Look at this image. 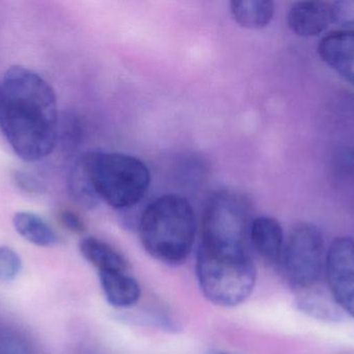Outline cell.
Masks as SVG:
<instances>
[{
	"mask_svg": "<svg viewBox=\"0 0 354 354\" xmlns=\"http://www.w3.org/2000/svg\"><path fill=\"white\" fill-rule=\"evenodd\" d=\"M333 23L343 29H354V0L333 2Z\"/></svg>",
	"mask_w": 354,
	"mask_h": 354,
	"instance_id": "18",
	"label": "cell"
},
{
	"mask_svg": "<svg viewBox=\"0 0 354 354\" xmlns=\"http://www.w3.org/2000/svg\"><path fill=\"white\" fill-rule=\"evenodd\" d=\"M99 278L104 295L112 307L129 309L140 299V285L128 272H99Z\"/></svg>",
	"mask_w": 354,
	"mask_h": 354,
	"instance_id": "11",
	"label": "cell"
},
{
	"mask_svg": "<svg viewBox=\"0 0 354 354\" xmlns=\"http://www.w3.org/2000/svg\"><path fill=\"white\" fill-rule=\"evenodd\" d=\"M195 234V212L191 203L174 193L149 204L139 222V235L145 251L167 265H179L187 259Z\"/></svg>",
	"mask_w": 354,
	"mask_h": 354,
	"instance_id": "2",
	"label": "cell"
},
{
	"mask_svg": "<svg viewBox=\"0 0 354 354\" xmlns=\"http://www.w3.org/2000/svg\"><path fill=\"white\" fill-rule=\"evenodd\" d=\"M198 284L204 297L218 307L245 303L257 280L255 264L245 253H225L199 247L196 261Z\"/></svg>",
	"mask_w": 354,
	"mask_h": 354,
	"instance_id": "4",
	"label": "cell"
},
{
	"mask_svg": "<svg viewBox=\"0 0 354 354\" xmlns=\"http://www.w3.org/2000/svg\"><path fill=\"white\" fill-rule=\"evenodd\" d=\"M15 230L22 238L37 247H50L58 242L54 229L37 214L22 211L12 218Z\"/></svg>",
	"mask_w": 354,
	"mask_h": 354,
	"instance_id": "14",
	"label": "cell"
},
{
	"mask_svg": "<svg viewBox=\"0 0 354 354\" xmlns=\"http://www.w3.org/2000/svg\"><path fill=\"white\" fill-rule=\"evenodd\" d=\"M79 160L95 197L115 209H127L140 203L151 186L149 168L135 156L89 152Z\"/></svg>",
	"mask_w": 354,
	"mask_h": 354,
	"instance_id": "3",
	"label": "cell"
},
{
	"mask_svg": "<svg viewBox=\"0 0 354 354\" xmlns=\"http://www.w3.org/2000/svg\"><path fill=\"white\" fill-rule=\"evenodd\" d=\"M316 287L297 291L295 306L297 309L305 315L319 321L328 324L342 321L345 313L339 307L332 294H326Z\"/></svg>",
	"mask_w": 354,
	"mask_h": 354,
	"instance_id": "12",
	"label": "cell"
},
{
	"mask_svg": "<svg viewBox=\"0 0 354 354\" xmlns=\"http://www.w3.org/2000/svg\"><path fill=\"white\" fill-rule=\"evenodd\" d=\"M22 269L18 254L8 247H0V280H15Z\"/></svg>",
	"mask_w": 354,
	"mask_h": 354,
	"instance_id": "16",
	"label": "cell"
},
{
	"mask_svg": "<svg viewBox=\"0 0 354 354\" xmlns=\"http://www.w3.org/2000/svg\"><path fill=\"white\" fill-rule=\"evenodd\" d=\"M326 242L315 224L301 222L289 233L281 263L287 280L295 291L317 286L326 272Z\"/></svg>",
	"mask_w": 354,
	"mask_h": 354,
	"instance_id": "6",
	"label": "cell"
},
{
	"mask_svg": "<svg viewBox=\"0 0 354 354\" xmlns=\"http://www.w3.org/2000/svg\"><path fill=\"white\" fill-rule=\"evenodd\" d=\"M230 12L237 24L243 28H264L274 18V3L270 0H233Z\"/></svg>",
	"mask_w": 354,
	"mask_h": 354,
	"instance_id": "15",
	"label": "cell"
},
{
	"mask_svg": "<svg viewBox=\"0 0 354 354\" xmlns=\"http://www.w3.org/2000/svg\"><path fill=\"white\" fill-rule=\"evenodd\" d=\"M250 239L252 245L264 261L270 264L281 262L284 249V233L282 226L276 218L258 216L250 226Z\"/></svg>",
	"mask_w": 354,
	"mask_h": 354,
	"instance_id": "10",
	"label": "cell"
},
{
	"mask_svg": "<svg viewBox=\"0 0 354 354\" xmlns=\"http://www.w3.org/2000/svg\"><path fill=\"white\" fill-rule=\"evenodd\" d=\"M81 255L99 272H128V261L113 247L97 237H85L79 245Z\"/></svg>",
	"mask_w": 354,
	"mask_h": 354,
	"instance_id": "13",
	"label": "cell"
},
{
	"mask_svg": "<svg viewBox=\"0 0 354 354\" xmlns=\"http://www.w3.org/2000/svg\"><path fill=\"white\" fill-rule=\"evenodd\" d=\"M204 354H232L227 353V351H218V349H210V351H206Z\"/></svg>",
	"mask_w": 354,
	"mask_h": 354,
	"instance_id": "21",
	"label": "cell"
},
{
	"mask_svg": "<svg viewBox=\"0 0 354 354\" xmlns=\"http://www.w3.org/2000/svg\"><path fill=\"white\" fill-rule=\"evenodd\" d=\"M326 274L330 294L354 319V241L338 237L326 253Z\"/></svg>",
	"mask_w": 354,
	"mask_h": 354,
	"instance_id": "7",
	"label": "cell"
},
{
	"mask_svg": "<svg viewBox=\"0 0 354 354\" xmlns=\"http://www.w3.org/2000/svg\"><path fill=\"white\" fill-rule=\"evenodd\" d=\"M59 218L62 226L70 232L74 233V234H82L86 230V227H85L82 218L75 212L71 211V210L62 211L60 213Z\"/></svg>",
	"mask_w": 354,
	"mask_h": 354,
	"instance_id": "19",
	"label": "cell"
},
{
	"mask_svg": "<svg viewBox=\"0 0 354 354\" xmlns=\"http://www.w3.org/2000/svg\"><path fill=\"white\" fill-rule=\"evenodd\" d=\"M15 180L20 188L27 193H39L44 191L43 184L41 181L37 180L32 175L24 172H17L15 174Z\"/></svg>",
	"mask_w": 354,
	"mask_h": 354,
	"instance_id": "20",
	"label": "cell"
},
{
	"mask_svg": "<svg viewBox=\"0 0 354 354\" xmlns=\"http://www.w3.org/2000/svg\"><path fill=\"white\" fill-rule=\"evenodd\" d=\"M320 58L354 87V29L333 31L318 45Z\"/></svg>",
	"mask_w": 354,
	"mask_h": 354,
	"instance_id": "8",
	"label": "cell"
},
{
	"mask_svg": "<svg viewBox=\"0 0 354 354\" xmlns=\"http://www.w3.org/2000/svg\"><path fill=\"white\" fill-rule=\"evenodd\" d=\"M247 200L233 191H221L208 200L201 224L200 247L225 253H245L250 233Z\"/></svg>",
	"mask_w": 354,
	"mask_h": 354,
	"instance_id": "5",
	"label": "cell"
},
{
	"mask_svg": "<svg viewBox=\"0 0 354 354\" xmlns=\"http://www.w3.org/2000/svg\"><path fill=\"white\" fill-rule=\"evenodd\" d=\"M287 23L299 37H316L333 23L332 3L315 0L295 2L287 14Z\"/></svg>",
	"mask_w": 354,
	"mask_h": 354,
	"instance_id": "9",
	"label": "cell"
},
{
	"mask_svg": "<svg viewBox=\"0 0 354 354\" xmlns=\"http://www.w3.org/2000/svg\"><path fill=\"white\" fill-rule=\"evenodd\" d=\"M0 131L15 153L27 162L53 152L58 139L57 98L41 75L10 67L0 83Z\"/></svg>",
	"mask_w": 354,
	"mask_h": 354,
	"instance_id": "1",
	"label": "cell"
},
{
	"mask_svg": "<svg viewBox=\"0 0 354 354\" xmlns=\"http://www.w3.org/2000/svg\"><path fill=\"white\" fill-rule=\"evenodd\" d=\"M0 354H33L26 341L17 333L0 328Z\"/></svg>",
	"mask_w": 354,
	"mask_h": 354,
	"instance_id": "17",
	"label": "cell"
}]
</instances>
